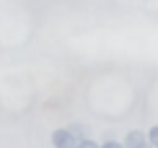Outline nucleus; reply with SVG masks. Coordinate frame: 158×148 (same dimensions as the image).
I'll use <instances>...</instances> for the list:
<instances>
[{
	"instance_id": "obj_8",
	"label": "nucleus",
	"mask_w": 158,
	"mask_h": 148,
	"mask_svg": "<svg viewBox=\"0 0 158 148\" xmlns=\"http://www.w3.org/2000/svg\"><path fill=\"white\" fill-rule=\"evenodd\" d=\"M153 148H158V146H153Z\"/></svg>"
},
{
	"instance_id": "obj_1",
	"label": "nucleus",
	"mask_w": 158,
	"mask_h": 148,
	"mask_svg": "<svg viewBox=\"0 0 158 148\" xmlns=\"http://www.w3.org/2000/svg\"><path fill=\"white\" fill-rule=\"evenodd\" d=\"M52 146L55 148H75L78 138L68 130V127H57V130H52Z\"/></svg>"
},
{
	"instance_id": "obj_2",
	"label": "nucleus",
	"mask_w": 158,
	"mask_h": 148,
	"mask_svg": "<svg viewBox=\"0 0 158 148\" xmlns=\"http://www.w3.org/2000/svg\"><path fill=\"white\" fill-rule=\"evenodd\" d=\"M145 143H148L145 130H130V133H124V138H122L124 148H143Z\"/></svg>"
},
{
	"instance_id": "obj_7",
	"label": "nucleus",
	"mask_w": 158,
	"mask_h": 148,
	"mask_svg": "<svg viewBox=\"0 0 158 148\" xmlns=\"http://www.w3.org/2000/svg\"><path fill=\"white\" fill-rule=\"evenodd\" d=\"M143 148H153V146H150V143H145V146H143Z\"/></svg>"
},
{
	"instance_id": "obj_3",
	"label": "nucleus",
	"mask_w": 158,
	"mask_h": 148,
	"mask_svg": "<svg viewBox=\"0 0 158 148\" xmlns=\"http://www.w3.org/2000/svg\"><path fill=\"white\" fill-rule=\"evenodd\" d=\"M68 130L73 133V135H75L78 140L91 135V127H88V125H83V122H70V125H68Z\"/></svg>"
},
{
	"instance_id": "obj_6",
	"label": "nucleus",
	"mask_w": 158,
	"mask_h": 148,
	"mask_svg": "<svg viewBox=\"0 0 158 148\" xmlns=\"http://www.w3.org/2000/svg\"><path fill=\"white\" fill-rule=\"evenodd\" d=\"M101 148H124V146H122V140H114V138H106V140H104V143H101Z\"/></svg>"
},
{
	"instance_id": "obj_4",
	"label": "nucleus",
	"mask_w": 158,
	"mask_h": 148,
	"mask_svg": "<svg viewBox=\"0 0 158 148\" xmlns=\"http://www.w3.org/2000/svg\"><path fill=\"white\" fill-rule=\"evenodd\" d=\"M75 148H101V143H96V140L88 135V138H81V140H78Z\"/></svg>"
},
{
	"instance_id": "obj_5",
	"label": "nucleus",
	"mask_w": 158,
	"mask_h": 148,
	"mask_svg": "<svg viewBox=\"0 0 158 148\" xmlns=\"http://www.w3.org/2000/svg\"><path fill=\"white\" fill-rule=\"evenodd\" d=\"M145 135H148V143L150 146H158V125H153L150 130H145Z\"/></svg>"
}]
</instances>
